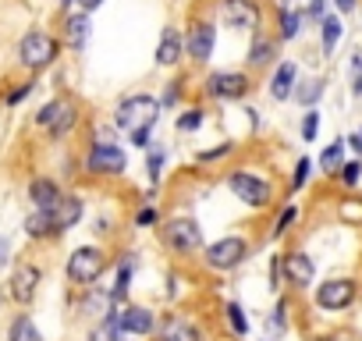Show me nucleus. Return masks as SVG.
<instances>
[{
	"mask_svg": "<svg viewBox=\"0 0 362 341\" xmlns=\"http://www.w3.org/2000/svg\"><path fill=\"white\" fill-rule=\"evenodd\" d=\"M86 40H89V15H68V22H64V43L71 47V50H82L86 47Z\"/></svg>",
	"mask_w": 362,
	"mask_h": 341,
	"instance_id": "obj_21",
	"label": "nucleus"
},
{
	"mask_svg": "<svg viewBox=\"0 0 362 341\" xmlns=\"http://www.w3.org/2000/svg\"><path fill=\"white\" fill-rule=\"evenodd\" d=\"M135 224H139V228L156 224V210H153V207H142V210H139V217H135Z\"/></svg>",
	"mask_w": 362,
	"mask_h": 341,
	"instance_id": "obj_40",
	"label": "nucleus"
},
{
	"mask_svg": "<svg viewBox=\"0 0 362 341\" xmlns=\"http://www.w3.org/2000/svg\"><path fill=\"white\" fill-rule=\"evenodd\" d=\"M206 89H210L214 100H242L249 93V75H242V71H214Z\"/></svg>",
	"mask_w": 362,
	"mask_h": 341,
	"instance_id": "obj_13",
	"label": "nucleus"
},
{
	"mask_svg": "<svg viewBox=\"0 0 362 341\" xmlns=\"http://www.w3.org/2000/svg\"><path fill=\"white\" fill-rule=\"evenodd\" d=\"M309 18L323 22V0H313V4H309Z\"/></svg>",
	"mask_w": 362,
	"mask_h": 341,
	"instance_id": "obj_44",
	"label": "nucleus"
},
{
	"mask_svg": "<svg viewBox=\"0 0 362 341\" xmlns=\"http://www.w3.org/2000/svg\"><path fill=\"white\" fill-rule=\"evenodd\" d=\"M351 302H355V281L351 277H330L316 288V306L327 309V313L348 309Z\"/></svg>",
	"mask_w": 362,
	"mask_h": 341,
	"instance_id": "obj_10",
	"label": "nucleus"
},
{
	"mask_svg": "<svg viewBox=\"0 0 362 341\" xmlns=\"http://www.w3.org/2000/svg\"><path fill=\"white\" fill-rule=\"evenodd\" d=\"M117 323L124 334H135V337H146L156 330V313L146 309V306H124L117 309Z\"/></svg>",
	"mask_w": 362,
	"mask_h": 341,
	"instance_id": "obj_15",
	"label": "nucleus"
},
{
	"mask_svg": "<svg viewBox=\"0 0 362 341\" xmlns=\"http://www.w3.org/2000/svg\"><path fill=\"white\" fill-rule=\"evenodd\" d=\"M156 110H160V103H156L153 96L135 93V96H128V100L117 103V110H114V125L124 128V132L132 135V132L153 128V125H156Z\"/></svg>",
	"mask_w": 362,
	"mask_h": 341,
	"instance_id": "obj_1",
	"label": "nucleus"
},
{
	"mask_svg": "<svg viewBox=\"0 0 362 341\" xmlns=\"http://www.w3.org/2000/svg\"><path fill=\"white\" fill-rule=\"evenodd\" d=\"M358 178H362V160H351V163L341 167V182L344 185H358Z\"/></svg>",
	"mask_w": 362,
	"mask_h": 341,
	"instance_id": "obj_35",
	"label": "nucleus"
},
{
	"mask_svg": "<svg viewBox=\"0 0 362 341\" xmlns=\"http://www.w3.org/2000/svg\"><path fill=\"white\" fill-rule=\"evenodd\" d=\"M29 93H33V82H22V86H18V89H15V93H11V96H8V103H11V107H15V103H22V100H25V96H29Z\"/></svg>",
	"mask_w": 362,
	"mask_h": 341,
	"instance_id": "obj_41",
	"label": "nucleus"
},
{
	"mask_svg": "<svg viewBox=\"0 0 362 341\" xmlns=\"http://www.w3.org/2000/svg\"><path fill=\"white\" fill-rule=\"evenodd\" d=\"M228 189L235 192V200H242V203L252 207V210H263V207H270V200H274L270 185H267L263 178L249 175V170H231V175H228Z\"/></svg>",
	"mask_w": 362,
	"mask_h": 341,
	"instance_id": "obj_7",
	"label": "nucleus"
},
{
	"mask_svg": "<svg viewBox=\"0 0 362 341\" xmlns=\"http://www.w3.org/2000/svg\"><path fill=\"white\" fill-rule=\"evenodd\" d=\"M128 281H132V260H121V267H117V284H114V291H110V302L124 299V291H128Z\"/></svg>",
	"mask_w": 362,
	"mask_h": 341,
	"instance_id": "obj_29",
	"label": "nucleus"
},
{
	"mask_svg": "<svg viewBox=\"0 0 362 341\" xmlns=\"http://www.w3.org/2000/svg\"><path fill=\"white\" fill-rule=\"evenodd\" d=\"M103 270H107V253L96 249V245H82L68 256V281L78 284V288L96 284L103 277Z\"/></svg>",
	"mask_w": 362,
	"mask_h": 341,
	"instance_id": "obj_3",
	"label": "nucleus"
},
{
	"mask_svg": "<svg viewBox=\"0 0 362 341\" xmlns=\"http://www.w3.org/2000/svg\"><path fill=\"white\" fill-rule=\"evenodd\" d=\"M320 167L327 170V175H341V167H344V142L327 146L323 156H320Z\"/></svg>",
	"mask_w": 362,
	"mask_h": 341,
	"instance_id": "obj_27",
	"label": "nucleus"
},
{
	"mask_svg": "<svg viewBox=\"0 0 362 341\" xmlns=\"http://www.w3.org/2000/svg\"><path fill=\"white\" fill-rule=\"evenodd\" d=\"M40 281H43V270L36 263H18L11 281H8V295L18 302V306H33L36 291H40Z\"/></svg>",
	"mask_w": 362,
	"mask_h": 341,
	"instance_id": "obj_11",
	"label": "nucleus"
},
{
	"mask_svg": "<svg viewBox=\"0 0 362 341\" xmlns=\"http://www.w3.org/2000/svg\"><path fill=\"white\" fill-rule=\"evenodd\" d=\"M351 96H362V54L351 57Z\"/></svg>",
	"mask_w": 362,
	"mask_h": 341,
	"instance_id": "obj_37",
	"label": "nucleus"
},
{
	"mask_svg": "<svg viewBox=\"0 0 362 341\" xmlns=\"http://www.w3.org/2000/svg\"><path fill=\"white\" fill-rule=\"evenodd\" d=\"M163 163H167V153L156 146V149H149V182H160V175H163Z\"/></svg>",
	"mask_w": 362,
	"mask_h": 341,
	"instance_id": "obj_31",
	"label": "nucleus"
},
{
	"mask_svg": "<svg viewBox=\"0 0 362 341\" xmlns=\"http://www.w3.org/2000/svg\"><path fill=\"white\" fill-rule=\"evenodd\" d=\"M291 96H295L302 107H309V110H313V107H316V100L323 96V79H305V82H298Z\"/></svg>",
	"mask_w": 362,
	"mask_h": 341,
	"instance_id": "obj_25",
	"label": "nucleus"
},
{
	"mask_svg": "<svg viewBox=\"0 0 362 341\" xmlns=\"http://www.w3.org/2000/svg\"><path fill=\"white\" fill-rule=\"evenodd\" d=\"M334 4H337V11H351V8H355V0H334Z\"/></svg>",
	"mask_w": 362,
	"mask_h": 341,
	"instance_id": "obj_47",
	"label": "nucleus"
},
{
	"mask_svg": "<svg viewBox=\"0 0 362 341\" xmlns=\"http://www.w3.org/2000/svg\"><path fill=\"white\" fill-rule=\"evenodd\" d=\"M281 281H284V256H281V260L274 256V260H270V288L277 291V288H281Z\"/></svg>",
	"mask_w": 362,
	"mask_h": 341,
	"instance_id": "obj_38",
	"label": "nucleus"
},
{
	"mask_svg": "<svg viewBox=\"0 0 362 341\" xmlns=\"http://www.w3.org/2000/svg\"><path fill=\"white\" fill-rule=\"evenodd\" d=\"M298 25H302V15L298 11H281V40H295L298 36Z\"/></svg>",
	"mask_w": 362,
	"mask_h": 341,
	"instance_id": "obj_30",
	"label": "nucleus"
},
{
	"mask_svg": "<svg viewBox=\"0 0 362 341\" xmlns=\"http://www.w3.org/2000/svg\"><path fill=\"white\" fill-rule=\"evenodd\" d=\"M274 57H277V43L256 36V43H252V50H249V64H252V68H267Z\"/></svg>",
	"mask_w": 362,
	"mask_h": 341,
	"instance_id": "obj_24",
	"label": "nucleus"
},
{
	"mask_svg": "<svg viewBox=\"0 0 362 341\" xmlns=\"http://www.w3.org/2000/svg\"><path fill=\"white\" fill-rule=\"evenodd\" d=\"M8 253H11V242H8L4 235H0V267H4V263H8Z\"/></svg>",
	"mask_w": 362,
	"mask_h": 341,
	"instance_id": "obj_45",
	"label": "nucleus"
},
{
	"mask_svg": "<svg viewBox=\"0 0 362 341\" xmlns=\"http://www.w3.org/2000/svg\"><path fill=\"white\" fill-rule=\"evenodd\" d=\"M309 175H313V160H309V156H302V160L295 163V178H291V189H302V185L309 182Z\"/></svg>",
	"mask_w": 362,
	"mask_h": 341,
	"instance_id": "obj_33",
	"label": "nucleus"
},
{
	"mask_svg": "<svg viewBox=\"0 0 362 341\" xmlns=\"http://www.w3.org/2000/svg\"><path fill=\"white\" fill-rule=\"evenodd\" d=\"M199 125H203V110L199 107H192V110H185L177 117V132H196Z\"/></svg>",
	"mask_w": 362,
	"mask_h": 341,
	"instance_id": "obj_32",
	"label": "nucleus"
},
{
	"mask_svg": "<svg viewBox=\"0 0 362 341\" xmlns=\"http://www.w3.org/2000/svg\"><path fill=\"white\" fill-rule=\"evenodd\" d=\"M61 196H64V192H61V185H57L54 178H33V182H29V200H33L36 210H54V203H57Z\"/></svg>",
	"mask_w": 362,
	"mask_h": 341,
	"instance_id": "obj_18",
	"label": "nucleus"
},
{
	"mask_svg": "<svg viewBox=\"0 0 362 341\" xmlns=\"http://www.w3.org/2000/svg\"><path fill=\"white\" fill-rule=\"evenodd\" d=\"M267 330H270V337H274V334H277V337L284 334V302H277V309H274V316L267 320Z\"/></svg>",
	"mask_w": 362,
	"mask_h": 341,
	"instance_id": "obj_36",
	"label": "nucleus"
},
{
	"mask_svg": "<svg viewBox=\"0 0 362 341\" xmlns=\"http://www.w3.org/2000/svg\"><path fill=\"white\" fill-rule=\"evenodd\" d=\"M57 54H61V43H57L50 33H40V29L25 33L22 43H18V61H22L29 71H43V68H50V64L57 61Z\"/></svg>",
	"mask_w": 362,
	"mask_h": 341,
	"instance_id": "obj_2",
	"label": "nucleus"
},
{
	"mask_svg": "<svg viewBox=\"0 0 362 341\" xmlns=\"http://www.w3.org/2000/svg\"><path fill=\"white\" fill-rule=\"evenodd\" d=\"M86 167L93 170V175H110V178H117L121 170L128 167L124 149L114 142V135H110V132H107V135H100V139L93 142V149H89V156H86Z\"/></svg>",
	"mask_w": 362,
	"mask_h": 341,
	"instance_id": "obj_5",
	"label": "nucleus"
},
{
	"mask_svg": "<svg viewBox=\"0 0 362 341\" xmlns=\"http://www.w3.org/2000/svg\"><path fill=\"white\" fill-rule=\"evenodd\" d=\"M181 54H185V40L177 36V29H163L160 33V43H156V64H177Z\"/></svg>",
	"mask_w": 362,
	"mask_h": 341,
	"instance_id": "obj_19",
	"label": "nucleus"
},
{
	"mask_svg": "<svg viewBox=\"0 0 362 341\" xmlns=\"http://www.w3.org/2000/svg\"><path fill=\"white\" fill-rule=\"evenodd\" d=\"M156 341H203V334L192 320L170 313L163 316V323H156Z\"/></svg>",
	"mask_w": 362,
	"mask_h": 341,
	"instance_id": "obj_16",
	"label": "nucleus"
},
{
	"mask_svg": "<svg viewBox=\"0 0 362 341\" xmlns=\"http://www.w3.org/2000/svg\"><path fill=\"white\" fill-rule=\"evenodd\" d=\"M8 341H43V334H40V327L29 313H18L8 327Z\"/></svg>",
	"mask_w": 362,
	"mask_h": 341,
	"instance_id": "obj_22",
	"label": "nucleus"
},
{
	"mask_svg": "<svg viewBox=\"0 0 362 341\" xmlns=\"http://www.w3.org/2000/svg\"><path fill=\"white\" fill-rule=\"evenodd\" d=\"M224 313H228V323H231V330H235L238 337H245V334H249V320H245L242 306H238V302H228V306H224Z\"/></svg>",
	"mask_w": 362,
	"mask_h": 341,
	"instance_id": "obj_28",
	"label": "nucleus"
},
{
	"mask_svg": "<svg viewBox=\"0 0 362 341\" xmlns=\"http://www.w3.org/2000/svg\"><path fill=\"white\" fill-rule=\"evenodd\" d=\"M323 54L327 57H334V47L341 43V36H344V25H341V18H334V15H323Z\"/></svg>",
	"mask_w": 362,
	"mask_h": 341,
	"instance_id": "obj_23",
	"label": "nucleus"
},
{
	"mask_svg": "<svg viewBox=\"0 0 362 341\" xmlns=\"http://www.w3.org/2000/svg\"><path fill=\"white\" fill-rule=\"evenodd\" d=\"M160 242L170 253H199L203 249V228L192 217H174V221L160 224Z\"/></svg>",
	"mask_w": 362,
	"mask_h": 341,
	"instance_id": "obj_4",
	"label": "nucleus"
},
{
	"mask_svg": "<svg viewBox=\"0 0 362 341\" xmlns=\"http://www.w3.org/2000/svg\"><path fill=\"white\" fill-rule=\"evenodd\" d=\"M259 4L256 0H224L221 4V22L235 33H256L259 29Z\"/></svg>",
	"mask_w": 362,
	"mask_h": 341,
	"instance_id": "obj_9",
	"label": "nucleus"
},
{
	"mask_svg": "<svg viewBox=\"0 0 362 341\" xmlns=\"http://www.w3.org/2000/svg\"><path fill=\"white\" fill-rule=\"evenodd\" d=\"M224 153H231V146H217V149H206L199 160H217V156H224Z\"/></svg>",
	"mask_w": 362,
	"mask_h": 341,
	"instance_id": "obj_43",
	"label": "nucleus"
},
{
	"mask_svg": "<svg viewBox=\"0 0 362 341\" xmlns=\"http://www.w3.org/2000/svg\"><path fill=\"white\" fill-rule=\"evenodd\" d=\"M316 132H320V114H316V110H305V117H302V139L313 142Z\"/></svg>",
	"mask_w": 362,
	"mask_h": 341,
	"instance_id": "obj_34",
	"label": "nucleus"
},
{
	"mask_svg": "<svg viewBox=\"0 0 362 341\" xmlns=\"http://www.w3.org/2000/svg\"><path fill=\"white\" fill-rule=\"evenodd\" d=\"M47 214H50L54 235H64V231H71V228L82 221V214H86V203H82L78 196H61V200L54 203V210H47Z\"/></svg>",
	"mask_w": 362,
	"mask_h": 341,
	"instance_id": "obj_14",
	"label": "nucleus"
},
{
	"mask_svg": "<svg viewBox=\"0 0 362 341\" xmlns=\"http://www.w3.org/2000/svg\"><path fill=\"white\" fill-rule=\"evenodd\" d=\"M214 43H217V29L210 22H196L189 29V36H185V50H189V57L196 64H206L214 57Z\"/></svg>",
	"mask_w": 362,
	"mask_h": 341,
	"instance_id": "obj_12",
	"label": "nucleus"
},
{
	"mask_svg": "<svg viewBox=\"0 0 362 341\" xmlns=\"http://www.w3.org/2000/svg\"><path fill=\"white\" fill-rule=\"evenodd\" d=\"M348 146H351V149H358V153H362V128H358V132H355V135H351V139H348Z\"/></svg>",
	"mask_w": 362,
	"mask_h": 341,
	"instance_id": "obj_46",
	"label": "nucleus"
},
{
	"mask_svg": "<svg viewBox=\"0 0 362 341\" xmlns=\"http://www.w3.org/2000/svg\"><path fill=\"white\" fill-rule=\"evenodd\" d=\"M313 277H316V263L305 253H284V281L288 284L305 288V284H313Z\"/></svg>",
	"mask_w": 362,
	"mask_h": 341,
	"instance_id": "obj_17",
	"label": "nucleus"
},
{
	"mask_svg": "<svg viewBox=\"0 0 362 341\" xmlns=\"http://www.w3.org/2000/svg\"><path fill=\"white\" fill-rule=\"evenodd\" d=\"M291 221H295V207H284V214H281V217H277V224H274V238H277V235H284Z\"/></svg>",
	"mask_w": 362,
	"mask_h": 341,
	"instance_id": "obj_39",
	"label": "nucleus"
},
{
	"mask_svg": "<svg viewBox=\"0 0 362 341\" xmlns=\"http://www.w3.org/2000/svg\"><path fill=\"white\" fill-rule=\"evenodd\" d=\"M71 4H78V11H82V15H89V11H96V8L103 4V0H71Z\"/></svg>",
	"mask_w": 362,
	"mask_h": 341,
	"instance_id": "obj_42",
	"label": "nucleus"
},
{
	"mask_svg": "<svg viewBox=\"0 0 362 341\" xmlns=\"http://www.w3.org/2000/svg\"><path fill=\"white\" fill-rule=\"evenodd\" d=\"M25 235H29V238H50V235H54L50 214H47V210H33V214L25 217Z\"/></svg>",
	"mask_w": 362,
	"mask_h": 341,
	"instance_id": "obj_26",
	"label": "nucleus"
},
{
	"mask_svg": "<svg viewBox=\"0 0 362 341\" xmlns=\"http://www.w3.org/2000/svg\"><path fill=\"white\" fill-rule=\"evenodd\" d=\"M295 86H298V68L295 64H277V75L270 79V96L274 100H288L291 93H295Z\"/></svg>",
	"mask_w": 362,
	"mask_h": 341,
	"instance_id": "obj_20",
	"label": "nucleus"
},
{
	"mask_svg": "<svg viewBox=\"0 0 362 341\" xmlns=\"http://www.w3.org/2000/svg\"><path fill=\"white\" fill-rule=\"evenodd\" d=\"M245 256H249V242L238 238V235H228V238H221V242H214V245L203 249V263H206L210 270H221V274L242 267Z\"/></svg>",
	"mask_w": 362,
	"mask_h": 341,
	"instance_id": "obj_6",
	"label": "nucleus"
},
{
	"mask_svg": "<svg viewBox=\"0 0 362 341\" xmlns=\"http://www.w3.org/2000/svg\"><path fill=\"white\" fill-rule=\"evenodd\" d=\"M75 121H78V110H75L71 100H50V103H43L40 114H36V125L47 128L50 139H64V135L75 128Z\"/></svg>",
	"mask_w": 362,
	"mask_h": 341,
	"instance_id": "obj_8",
	"label": "nucleus"
}]
</instances>
